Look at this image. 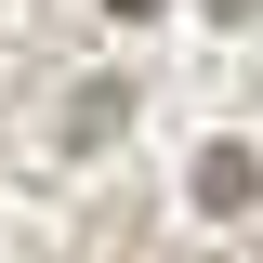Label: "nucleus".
Segmentation results:
<instances>
[{"mask_svg":"<svg viewBox=\"0 0 263 263\" xmlns=\"http://www.w3.org/2000/svg\"><path fill=\"white\" fill-rule=\"evenodd\" d=\"M250 184H263L250 145H197V211H250Z\"/></svg>","mask_w":263,"mask_h":263,"instance_id":"nucleus-1","label":"nucleus"},{"mask_svg":"<svg viewBox=\"0 0 263 263\" xmlns=\"http://www.w3.org/2000/svg\"><path fill=\"white\" fill-rule=\"evenodd\" d=\"M119 119H132V92H119V79H79V92H66V145H105Z\"/></svg>","mask_w":263,"mask_h":263,"instance_id":"nucleus-2","label":"nucleus"},{"mask_svg":"<svg viewBox=\"0 0 263 263\" xmlns=\"http://www.w3.org/2000/svg\"><path fill=\"white\" fill-rule=\"evenodd\" d=\"M105 13H119V27H145V13H171V0H105Z\"/></svg>","mask_w":263,"mask_h":263,"instance_id":"nucleus-3","label":"nucleus"}]
</instances>
